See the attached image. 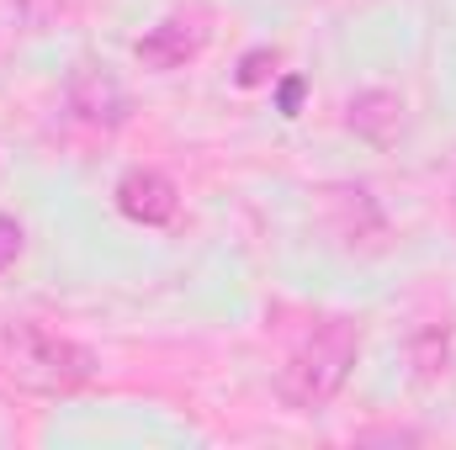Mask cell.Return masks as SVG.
Listing matches in <instances>:
<instances>
[{
	"mask_svg": "<svg viewBox=\"0 0 456 450\" xmlns=\"http://www.w3.org/2000/svg\"><path fill=\"white\" fill-rule=\"evenodd\" d=\"M96 355L69 334H53L32 318L0 324V376L37 398H75L96 382Z\"/></svg>",
	"mask_w": 456,
	"mask_h": 450,
	"instance_id": "6da1fadb",
	"label": "cell"
},
{
	"mask_svg": "<svg viewBox=\"0 0 456 450\" xmlns=\"http://www.w3.org/2000/svg\"><path fill=\"white\" fill-rule=\"evenodd\" d=\"M355 355H361V324L345 318V313H330L319 318L308 339L281 360L276 371V398L292 408V414H319L330 408L345 392L350 371H355Z\"/></svg>",
	"mask_w": 456,
	"mask_h": 450,
	"instance_id": "7a4b0ae2",
	"label": "cell"
},
{
	"mask_svg": "<svg viewBox=\"0 0 456 450\" xmlns=\"http://www.w3.org/2000/svg\"><path fill=\"white\" fill-rule=\"evenodd\" d=\"M64 122L86 138V143H107L117 127L127 122V91L117 85L107 64L80 59L64 80Z\"/></svg>",
	"mask_w": 456,
	"mask_h": 450,
	"instance_id": "3957f363",
	"label": "cell"
},
{
	"mask_svg": "<svg viewBox=\"0 0 456 450\" xmlns=\"http://www.w3.org/2000/svg\"><path fill=\"white\" fill-rule=\"evenodd\" d=\"M319 218H324V233L350 254H382L387 249V218L366 186H350V181L319 186Z\"/></svg>",
	"mask_w": 456,
	"mask_h": 450,
	"instance_id": "277c9868",
	"label": "cell"
},
{
	"mask_svg": "<svg viewBox=\"0 0 456 450\" xmlns=\"http://www.w3.org/2000/svg\"><path fill=\"white\" fill-rule=\"evenodd\" d=\"M202 48H208V27H202V16H191V11H170L159 27H149V32L133 43V59H138L143 69H154V75H175V69H186Z\"/></svg>",
	"mask_w": 456,
	"mask_h": 450,
	"instance_id": "5b68a950",
	"label": "cell"
},
{
	"mask_svg": "<svg viewBox=\"0 0 456 450\" xmlns=\"http://www.w3.org/2000/svg\"><path fill=\"white\" fill-rule=\"evenodd\" d=\"M112 202H117V213L138 228H165V223H175V213H181L175 181H170L165 170H149V165H133V170L117 181Z\"/></svg>",
	"mask_w": 456,
	"mask_h": 450,
	"instance_id": "8992f818",
	"label": "cell"
},
{
	"mask_svg": "<svg viewBox=\"0 0 456 450\" xmlns=\"http://www.w3.org/2000/svg\"><path fill=\"white\" fill-rule=\"evenodd\" d=\"M345 127H350L361 143H371V149H393L398 133H403V101H398L393 91L371 85V91L350 96V107H345Z\"/></svg>",
	"mask_w": 456,
	"mask_h": 450,
	"instance_id": "52a82bcc",
	"label": "cell"
},
{
	"mask_svg": "<svg viewBox=\"0 0 456 450\" xmlns=\"http://www.w3.org/2000/svg\"><path fill=\"white\" fill-rule=\"evenodd\" d=\"M446 360H452V350H446V334H441V329H425V334L414 339V366H419V382L446 376Z\"/></svg>",
	"mask_w": 456,
	"mask_h": 450,
	"instance_id": "ba28073f",
	"label": "cell"
},
{
	"mask_svg": "<svg viewBox=\"0 0 456 450\" xmlns=\"http://www.w3.org/2000/svg\"><path fill=\"white\" fill-rule=\"evenodd\" d=\"M276 48H249L244 59H239V69H233V85L239 91H255V85H265V80H276Z\"/></svg>",
	"mask_w": 456,
	"mask_h": 450,
	"instance_id": "9c48e42d",
	"label": "cell"
},
{
	"mask_svg": "<svg viewBox=\"0 0 456 450\" xmlns=\"http://www.w3.org/2000/svg\"><path fill=\"white\" fill-rule=\"evenodd\" d=\"M303 96H308V80H303V75H287V80L276 85V112L297 117V112H303Z\"/></svg>",
	"mask_w": 456,
	"mask_h": 450,
	"instance_id": "30bf717a",
	"label": "cell"
},
{
	"mask_svg": "<svg viewBox=\"0 0 456 450\" xmlns=\"http://www.w3.org/2000/svg\"><path fill=\"white\" fill-rule=\"evenodd\" d=\"M16 254H21V223L16 218H0V270L16 265Z\"/></svg>",
	"mask_w": 456,
	"mask_h": 450,
	"instance_id": "8fae6325",
	"label": "cell"
}]
</instances>
